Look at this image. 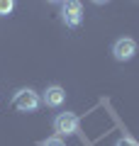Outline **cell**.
I'll list each match as a JSON object with an SVG mask.
<instances>
[{"label":"cell","mask_w":139,"mask_h":146,"mask_svg":"<svg viewBox=\"0 0 139 146\" xmlns=\"http://www.w3.org/2000/svg\"><path fill=\"white\" fill-rule=\"evenodd\" d=\"M39 105H41V98L32 88H20L12 95V107H15L17 112H34Z\"/></svg>","instance_id":"obj_1"},{"label":"cell","mask_w":139,"mask_h":146,"mask_svg":"<svg viewBox=\"0 0 139 146\" xmlns=\"http://www.w3.org/2000/svg\"><path fill=\"white\" fill-rule=\"evenodd\" d=\"M61 20L66 27H78L83 20V5L81 0H63L61 3Z\"/></svg>","instance_id":"obj_2"},{"label":"cell","mask_w":139,"mask_h":146,"mask_svg":"<svg viewBox=\"0 0 139 146\" xmlns=\"http://www.w3.org/2000/svg\"><path fill=\"white\" fill-rule=\"evenodd\" d=\"M78 117L73 115V112H61V115H56V119H54V131H56L59 136H71L78 131Z\"/></svg>","instance_id":"obj_3"},{"label":"cell","mask_w":139,"mask_h":146,"mask_svg":"<svg viewBox=\"0 0 139 146\" xmlns=\"http://www.w3.org/2000/svg\"><path fill=\"white\" fill-rule=\"evenodd\" d=\"M112 56L117 58V61H132L134 56H137V42L134 39H129V36H122V39H117V42L112 44Z\"/></svg>","instance_id":"obj_4"},{"label":"cell","mask_w":139,"mask_h":146,"mask_svg":"<svg viewBox=\"0 0 139 146\" xmlns=\"http://www.w3.org/2000/svg\"><path fill=\"white\" fill-rule=\"evenodd\" d=\"M63 100H66V93H63L61 85H49V88L44 90V95H41V102H44L46 107H61Z\"/></svg>","instance_id":"obj_5"},{"label":"cell","mask_w":139,"mask_h":146,"mask_svg":"<svg viewBox=\"0 0 139 146\" xmlns=\"http://www.w3.org/2000/svg\"><path fill=\"white\" fill-rule=\"evenodd\" d=\"M15 10V0H0V17H7Z\"/></svg>","instance_id":"obj_6"},{"label":"cell","mask_w":139,"mask_h":146,"mask_svg":"<svg viewBox=\"0 0 139 146\" xmlns=\"http://www.w3.org/2000/svg\"><path fill=\"white\" fill-rule=\"evenodd\" d=\"M39 146H66V144L61 141V136H49V139H44Z\"/></svg>","instance_id":"obj_7"},{"label":"cell","mask_w":139,"mask_h":146,"mask_svg":"<svg viewBox=\"0 0 139 146\" xmlns=\"http://www.w3.org/2000/svg\"><path fill=\"white\" fill-rule=\"evenodd\" d=\"M117 146H139V141L132 139V136H122V139L117 141Z\"/></svg>","instance_id":"obj_8"},{"label":"cell","mask_w":139,"mask_h":146,"mask_svg":"<svg viewBox=\"0 0 139 146\" xmlns=\"http://www.w3.org/2000/svg\"><path fill=\"white\" fill-rule=\"evenodd\" d=\"M95 5H105V3H110V0H93Z\"/></svg>","instance_id":"obj_9"},{"label":"cell","mask_w":139,"mask_h":146,"mask_svg":"<svg viewBox=\"0 0 139 146\" xmlns=\"http://www.w3.org/2000/svg\"><path fill=\"white\" fill-rule=\"evenodd\" d=\"M46 3H63V0H46Z\"/></svg>","instance_id":"obj_10"}]
</instances>
